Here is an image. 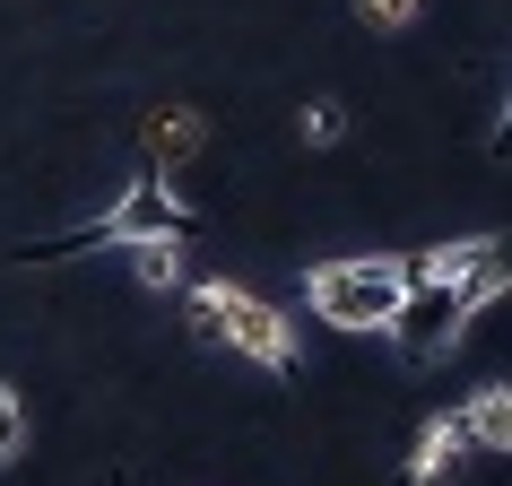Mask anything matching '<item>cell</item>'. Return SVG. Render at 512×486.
<instances>
[{
	"instance_id": "8fae6325",
	"label": "cell",
	"mask_w": 512,
	"mask_h": 486,
	"mask_svg": "<svg viewBox=\"0 0 512 486\" xmlns=\"http://www.w3.org/2000/svg\"><path fill=\"white\" fill-rule=\"evenodd\" d=\"M18 452H27V400H18V391L0 382V469H9Z\"/></svg>"
},
{
	"instance_id": "7a4b0ae2",
	"label": "cell",
	"mask_w": 512,
	"mask_h": 486,
	"mask_svg": "<svg viewBox=\"0 0 512 486\" xmlns=\"http://www.w3.org/2000/svg\"><path fill=\"white\" fill-rule=\"evenodd\" d=\"M157 235H191V209L174 200V183L139 174V183H122L113 209H96V217H79V226H61V235L27 243L18 261H70V252H96V243H157Z\"/></svg>"
},
{
	"instance_id": "9c48e42d",
	"label": "cell",
	"mask_w": 512,
	"mask_h": 486,
	"mask_svg": "<svg viewBox=\"0 0 512 486\" xmlns=\"http://www.w3.org/2000/svg\"><path fill=\"white\" fill-rule=\"evenodd\" d=\"M200 113H157L148 122V157H165V165H183V157H200Z\"/></svg>"
},
{
	"instance_id": "7c38bea8",
	"label": "cell",
	"mask_w": 512,
	"mask_h": 486,
	"mask_svg": "<svg viewBox=\"0 0 512 486\" xmlns=\"http://www.w3.org/2000/svg\"><path fill=\"white\" fill-rule=\"evenodd\" d=\"M356 18H365V27H417V18H426V0H356Z\"/></svg>"
},
{
	"instance_id": "3957f363",
	"label": "cell",
	"mask_w": 512,
	"mask_h": 486,
	"mask_svg": "<svg viewBox=\"0 0 512 486\" xmlns=\"http://www.w3.org/2000/svg\"><path fill=\"white\" fill-rule=\"evenodd\" d=\"M304 304H313V322H330V330H391L400 304H408V261H391V252L322 261V270L304 278Z\"/></svg>"
},
{
	"instance_id": "5b68a950",
	"label": "cell",
	"mask_w": 512,
	"mask_h": 486,
	"mask_svg": "<svg viewBox=\"0 0 512 486\" xmlns=\"http://www.w3.org/2000/svg\"><path fill=\"white\" fill-rule=\"evenodd\" d=\"M460 452H469L460 408H452V417H426V426H417V443H408V486H443V478L460 469Z\"/></svg>"
},
{
	"instance_id": "30bf717a",
	"label": "cell",
	"mask_w": 512,
	"mask_h": 486,
	"mask_svg": "<svg viewBox=\"0 0 512 486\" xmlns=\"http://www.w3.org/2000/svg\"><path fill=\"white\" fill-rule=\"evenodd\" d=\"M339 139H348V105L339 96H313L304 105V148H339Z\"/></svg>"
},
{
	"instance_id": "4fadbf2b",
	"label": "cell",
	"mask_w": 512,
	"mask_h": 486,
	"mask_svg": "<svg viewBox=\"0 0 512 486\" xmlns=\"http://www.w3.org/2000/svg\"><path fill=\"white\" fill-rule=\"evenodd\" d=\"M486 148H495V157L512 165V96H504V122H495V139H486Z\"/></svg>"
},
{
	"instance_id": "52a82bcc",
	"label": "cell",
	"mask_w": 512,
	"mask_h": 486,
	"mask_svg": "<svg viewBox=\"0 0 512 486\" xmlns=\"http://www.w3.org/2000/svg\"><path fill=\"white\" fill-rule=\"evenodd\" d=\"M486 252V235H460V243H434V252H417L408 261V287H460L469 278V261Z\"/></svg>"
},
{
	"instance_id": "ba28073f",
	"label": "cell",
	"mask_w": 512,
	"mask_h": 486,
	"mask_svg": "<svg viewBox=\"0 0 512 486\" xmlns=\"http://www.w3.org/2000/svg\"><path fill=\"white\" fill-rule=\"evenodd\" d=\"M131 252V270H139V287H183V235H157V243H122Z\"/></svg>"
},
{
	"instance_id": "8992f818",
	"label": "cell",
	"mask_w": 512,
	"mask_h": 486,
	"mask_svg": "<svg viewBox=\"0 0 512 486\" xmlns=\"http://www.w3.org/2000/svg\"><path fill=\"white\" fill-rule=\"evenodd\" d=\"M460 426H469V443H478V452H504V460H512V382H486V391H469Z\"/></svg>"
},
{
	"instance_id": "277c9868",
	"label": "cell",
	"mask_w": 512,
	"mask_h": 486,
	"mask_svg": "<svg viewBox=\"0 0 512 486\" xmlns=\"http://www.w3.org/2000/svg\"><path fill=\"white\" fill-rule=\"evenodd\" d=\"M460 322H469V304H460V287H408L400 322H391V348H400L408 365H434V356H452Z\"/></svg>"
},
{
	"instance_id": "6da1fadb",
	"label": "cell",
	"mask_w": 512,
	"mask_h": 486,
	"mask_svg": "<svg viewBox=\"0 0 512 486\" xmlns=\"http://www.w3.org/2000/svg\"><path fill=\"white\" fill-rule=\"evenodd\" d=\"M191 330L217 339V348H235L243 365H261V374H296L304 365L296 322H287L278 304H261L252 287H235V278H200V287H191Z\"/></svg>"
}]
</instances>
